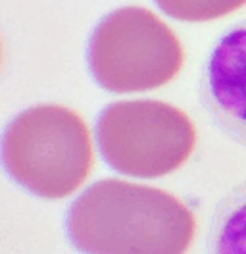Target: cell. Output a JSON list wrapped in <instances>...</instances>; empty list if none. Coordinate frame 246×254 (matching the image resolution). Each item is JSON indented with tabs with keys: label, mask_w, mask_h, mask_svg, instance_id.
Returning a JSON list of instances; mask_svg holds the SVG:
<instances>
[{
	"label": "cell",
	"mask_w": 246,
	"mask_h": 254,
	"mask_svg": "<svg viewBox=\"0 0 246 254\" xmlns=\"http://www.w3.org/2000/svg\"><path fill=\"white\" fill-rule=\"evenodd\" d=\"M198 96L212 124L246 148V19L225 29L210 48Z\"/></svg>",
	"instance_id": "5"
},
{
	"label": "cell",
	"mask_w": 246,
	"mask_h": 254,
	"mask_svg": "<svg viewBox=\"0 0 246 254\" xmlns=\"http://www.w3.org/2000/svg\"><path fill=\"white\" fill-rule=\"evenodd\" d=\"M65 231L81 253L179 254L190 249L196 220L168 190L100 179L71 202Z\"/></svg>",
	"instance_id": "1"
},
{
	"label": "cell",
	"mask_w": 246,
	"mask_h": 254,
	"mask_svg": "<svg viewBox=\"0 0 246 254\" xmlns=\"http://www.w3.org/2000/svg\"><path fill=\"white\" fill-rule=\"evenodd\" d=\"M156 6L177 21H212L243 8L246 0H154Z\"/></svg>",
	"instance_id": "7"
},
{
	"label": "cell",
	"mask_w": 246,
	"mask_h": 254,
	"mask_svg": "<svg viewBox=\"0 0 246 254\" xmlns=\"http://www.w3.org/2000/svg\"><path fill=\"white\" fill-rule=\"evenodd\" d=\"M96 141L104 162L118 174L154 179L186 164L196 146V129L168 102L123 100L98 114Z\"/></svg>",
	"instance_id": "4"
},
{
	"label": "cell",
	"mask_w": 246,
	"mask_h": 254,
	"mask_svg": "<svg viewBox=\"0 0 246 254\" xmlns=\"http://www.w3.org/2000/svg\"><path fill=\"white\" fill-rule=\"evenodd\" d=\"M184 62L177 35L140 6L118 8L92 29L87 64L92 79L110 93L152 91L173 81Z\"/></svg>",
	"instance_id": "3"
},
{
	"label": "cell",
	"mask_w": 246,
	"mask_h": 254,
	"mask_svg": "<svg viewBox=\"0 0 246 254\" xmlns=\"http://www.w3.org/2000/svg\"><path fill=\"white\" fill-rule=\"evenodd\" d=\"M2 164L31 194L65 198L87 181L94 166L89 127L75 110L60 104L27 108L4 131Z\"/></svg>",
	"instance_id": "2"
},
{
	"label": "cell",
	"mask_w": 246,
	"mask_h": 254,
	"mask_svg": "<svg viewBox=\"0 0 246 254\" xmlns=\"http://www.w3.org/2000/svg\"><path fill=\"white\" fill-rule=\"evenodd\" d=\"M206 245L215 254H246V181L215 206Z\"/></svg>",
	"instance_id": "6"
}]
</instances>
